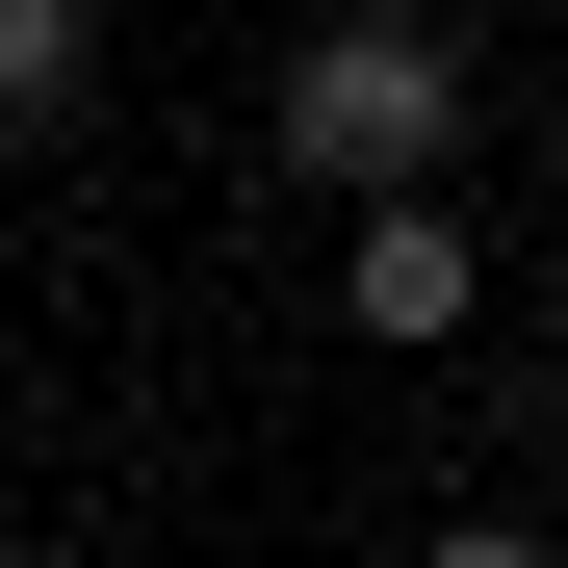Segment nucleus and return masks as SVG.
I'll return each instance as SVG.
<instances>
[{
	"mask_svg": "<svg viewBox=\"0 0 568 568\" xmlns=\"http://www.w3.org/2000/svg\"><path fill=\"white\" fill-rule=\"evenodd\" d=\"M465 155V27H414V0H336L311 52H284V181H439Z\"/></svg>",
	"mask_w": 568,
	"mask_h": 568,
	"instance_id": "1",
	"label": "nucleus"
},
{
	"mask_svg": "<svg viewBox=\"0 0 568 568\" xmlns=\"http://www.w3.org/2000/svg\"><path fill=\"white\" fill-rule=\"evenodd\" d=\"M336 311L388 336V362H439L465 311H491V258H465V207H439V181H362V207H336Z\"/></svg>",
	"mask_w": 568,
	"mask_h": 568,
	"instance_id": "2",
	"label": "nucleus"
},
{
	"mask_svg": "<svg viewBox=\"0 0 568 568\" xmlns=\"http://www.w3.org/2000/svg\"><path fill=\"white\" fill-rule=\"evenodd\" d=\"M78 78H104V0H0V130H78Z\"/></svg>",
	"mask_w": 568,
	"mask_h": 568,
	"instance_id": "3",
	"label": "nucleus"
},
{
	"mask_svg": "<svg viewBox=\"0 0 568 568\" xmlns=\"http://www.w3.org/2000/svg\"><path fill=\"white\" fill-rule=\"evenodd\" d=\"M542 362H568V284H542Z\"/></svg>",
	"mask_w": 568,
	"mask_h": 568,
	"instance_id": "4",
	"label": "nucleus"
}]
</instances>
